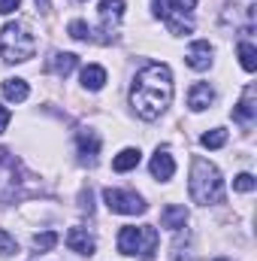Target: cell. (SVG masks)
I'll use <instances>...</instances> for the list:
<instances>
[{
    "instance_id": "1",
    "label": "cell",
    "mask_w": 257,
    "mask_h": 261,
    "mask_svg": "<svg viewBox=\"0 0 257 261\" xmlns=\"http://www.w3.org/2000/svg\"><path fill=\"white\" fill-rule=\"evenodd\" d=\"M173 103V73L167 64H145L130 85V107L139 119L154 122Z\"/></svg>"
},
{
    "instance_id": "2",
    "label": "cell",
    "mask_w": 257,
    "mask_h": 261,
    "mask_svg": "<svg viewBox=\"0 0 257 261\" xmlns=\"http://www.w3.org/2000/svg\"><path fill=\"white\" fill-rule=\"evenodd\" d=\"M37 52V37L30 34V28L24 21H9L0 31V58L6 64H21L30 61Z\"/></svg>"
},
{
    "instance_id": "3",
    "label": "cell",
    "mask_w": 257,
    "mask_h": 261,
    "mask_svg": "<svg viewBox=\"0 0 257 261\" xmlns=\"http://www.w3.org/2000/svg\"><path fill=\"white\" fill-rule=\"evenodd\" d=\"M191 197L197 203H203V206L218 203L224 197L221 170L215 164H209L206 158H194V164H191Z\"/></svg>"
},
{
    "instance_id": "4",
    "label": "cell",
    "mask_w": 257,
    "mask_h": 261,
    "mask_svg": "<svg viewBox=\"0 0 257 261\" xmlns=\"http://www.w3.org/2000/svg\"><path fill=\"white\" fill-rule=\"evenodd\" d=\"M157 243H160V237H157V228H151V225H142V228L127 225L118 234V252L121 255H133V258H142V261H148L157 252Z\"/></svg>"
},
{
    "instance_id": "5",
    "label": "cell",
    "mask_w": 257,
    "mask_h": 261,
    "mask_svg": "<svg viewBox=\"0 0 257 261\" xmlns=\"http://www.w3.org/2000/svg\"><path fill=\"white\" fill-rule=\"evenodd\" d=\"M197 0H154V15L164 18V24L173 34H191V21L185 15H191Z\"/></svg>"
},
{
    "instance_id": "6",
    "label": "cell",
    "mask_w": 257,
    "mask_h": 261,
    "mask_svg": "<svg viewBox=\"0 0 257 261\" xmlns=\"http://www.w3.org/2000/svg\"><path fill=\"white\" fill-rule=\"evenodd\" d=\"M224 24L239 34H254L257 24V0H230L224 9Z\"/></svg>"
},
{
    "instance_id": "7",
    "label": "cell",
    "mask_w": 257,
    "mask_h": 261,
    "mask_svg": "<svg viewBox=\"0 0 257 261\" xmlns=\"http://www.w3.org/2000/svg\"><path fill=\"white\" fill-rule=\"evenodd\" d=\"M103 200L112 213H121V216H139L145 213V200L136 195V192H121V189H106L103 192Z\"/></svg>"
},
{
    "instance_id": "8",
    "label": "cell",
    "mask_w": 257,
    "mask_h": 261,
    "mask_svg": "<svg viewBox=\"0 0 257 261\" xmlns=\"http://www.w3.org/2000/svg\"><path fill=\"white\" fill-rule=\"evenodd\" d=\"M233 119H236L242 128H251V125H254V119H257V91H254V85H248V88L242 91V100L236 103Z\"/></svg>"
},
{
    "instance_id": "9",
    "label": "cell",
    "mask_w": 257,
    "mask_h": 261,
    "mask_svg": "<svg viewBox=\"0 0 257 261\" xmlns=\"http://www.w3.org/2000/svg\"><path fill=\"white\" fill-rule=\"evenodd\" d=\"M212 100H215V88H212L209 82H197V85H191V91H188V107H191L194 113L209 110Z\"/></svg>"
},
{
    "instance_id": "10",
    "label": "cell",
    "mask_w": 257,
    "mask_h": 261,
    "mask_svg": "<svg viewBox=\"0 0 257 261\" xmlns=\"http://www.w3.org/2000/svg\"><path fill=\"white\" fill-rule=\"evenodd\" d=\"M185 61H188V67H191V70H209V67H212V46H209L206 40H197V43H191V49H188Z\"/></svg>"
},
{
    "instance_id": "11",
    "label": "cell",
    "mask_w": 257,
    "mask_h": 261,
    "mask_svg": "<svg viewBox=\"0 0 257 261\" xmlns=\"http://www.w3.org/2000/svg\"><path fill=\"white\" fill-rule=\"evenodd\" d=\"M76 146H79L82 161H88V164H94V161H97V155H100V137H97L94 130H79Z\"/></svg>"
},
{
    "instance_id": "12",
    "label": "cell",
    "mask_w": 257,
    "mask_h": 261,
    "mask_svg": "<svg viewBox=\"0 0 257 261\" xmlns=\"http://www.w3.org/2000/svg\"><path fill=\"white\" fill-rule=\"evenodd\" d=\"M67 246L79 255H94V237L88 234V228H70L67 231Z\"/></svg>"
},
{
    "instance_id": "13",
    "label": "cell",
    "mask_w": 257,
    "mask_h": 261,
    "mask_svg": "<svg viewBox=\"0 0 257 261\" xmlns=\"http://www.w3.org/2000/svg\"><path fill=\"white\" fill-rule=\"evenodd\" d=\"M121 15H124V0H100V21H103L106 31L115 34Z\"/></svg>"
},
{
    "instance_id": "14",
    "label": "cell",
    "mask_w": 257,
    "mask_h": 261,
    "mask_svg": "<svg viewBox=\"0 0 257 261\" xmlns=\"http://www.w3.org/2000/svg\"><path fill=\"white\" fill-rule=\"evenodd\" d=\"M148 170H151V176H154V179L167 182V179H173V173H176V161H173V155H170V152H160V149H157V155L151 158Z\"/></svg>"
},
{
    "instance_id": "15",
    "label": "cell",
    "mask_w": 257,
    "mask_h": 261,
    "mask_svg": "<svg viewBox=\"0 0 257 261\" xmlns=\"http://www.w3.org/2000/svg\"><path fill=\"white\" fill-rule=\"evenodd\" d=\"M79 64V58L73 55V52H55L49 61H46V70L49 73H55V76H70L73 70Z\"/></svg>"
},
{
    "instance_id": "16",
    "label": "cell",
    "mask_w": 257,
    "mask_h": 261,
    "mask_svg": "<svg viewBox=\"0 0 257 261\" xmlns=\"http://www.w3.org/2000/svg\"><path fill=\"white\" fill-rule=\"evenodd\" d=\"M185 222H188V210H185V206L170 203V206L160 210V225H164V228H170V231H182Z\"/></svg>"
},
{
    "instance_id": "17",
    "label": "cell",
    "mask_w": 257,
    "mask_h": 261,
    "mask_svg": "<svg viewBox=\"0 0 257 261\" xmlns=\"http://www.w3.org/2000/svg\"><path fill=\"white\" fill-rule=\"evenodd\" d=\"M27 94H30V88H27V82H24V79H18V76L3 79V97H6V100L21 103V100H27Z\"/></svg>"
},
{
    "instance_id": "18",
    "label": "cell",
    "mask_w": 257,
    "mask_h": 261,
    "mask_svg": "<svg viewBox=\"0 0 257 261\" xmlns=\"http://www.w3.org/2000/svg\"><path fill=\"white\" fill-rule=\"evenodd\" d=\"M82 85H85L88 91H100V88L106 85V70L100 64H88L82 70Z\"/></svg>"
},
{
    "instance_id": "19",
    "label": "cell",
    "mask_w": 257,
    "mask_h": 261,
    "mask_svg": "<svg viewBox=\"0 0 257 261\" xmlns=\"http://www.w3.org/2000/svg\"><path fill=\"white\" fill-rule=\"evenodd\" d=\"M139 164V149H121L115 158H112V170H118V173H127Z\"/></svg>"
},
{
    "instance_id": "20",
    "label": "cell",
    "mask_w": 257,
    "mask_h": 261,
    "mask_svg": "<svg viewBox=\"0 0 257 261\" xmlns=\"http://www.w3.org/2000/svg\"><path fill=\"white\" fill-rule=\"evenodd\" d=\"M236 52H239V64H242V70L254 73V70H257V49H254V46H251L248 40H242Z\"/></svg>"
},
{
    "instance_id": "21",
    "label": "cell",
    "mask_w": 257,
    "mask_h": 261,
    "mask_svg": "<svg viewBox=\"0 0 257 261\" xmlns=\"http://www.w3.org/2000/svg\"><path fill=\"white\" fill-rule=\"evenodd\" d=\"M200 143H203L206 149H221V146L227 143V130H224V128H212L209 134H203V137H200Z\"/></svg>"
},
{
    "instance_id": "22",
    "label": "cell",
    "mask_w": 257,
    "mask_h": 261,
    "mask_svg": "<svg viewBox=\"0 0 257 261\" xmlns=\"http://www.w3.org/2000/svg\"><path fill=\"white\" fill-rule=\"evenodd\" d=\"M55 246H58V234H55V231H43V234L34 237V249H37V252H49V249H55Z\"/></svg>"
},
{
    "instance_id": "23",
    "label": "cell",
    "mask_w": 257,
    "mask_h": 261,
    "mask_svg": "<svg viewBox=\"0 0 257 261\" xmlns=\"http://www.w3.org/2000/svg\"><path fill=\"white\" fill-rule=\"evenodd\" d=\"M67 31H70V37H73V40H94L91 28H88L85 21H79V18H76V21H70V28H67Z\"/></svg>"
},
{
    "instance_id": "24",
    "label": "cell",
    "mask_w": 257,
    "mask_h": 261,
    "mask_svg": "<svg viewBox=\"0 0 257 261\" xmlns=\"http://www.w3.org/2000/svg\"><path fill=\"white\" fill-rule=\"evenodd\" d=\"M15 252H18V243L9 237V231H3V228H0V258L15 255Z\"/></svg>"
},
{
    "instance_id": "25",
    "label": "cell",
    "mask_w": 257,
    "mask_h": 261,
    "mask_svg": "<svg viewBox=\"0 0 257 261\" xmlns=\"http://www.w3.org/2000/svg\"><path fill=\"white\" fill-rule=\"evenodd\" d=\"M254 176H251V173H239V176H236V179H233V189H236V192H254Z\"/></svg>"
},
{
    "instance_id": "26",
    "label": "cell",
    "mask_w": 257,
    "mask_h": 261,
    "mask_svg": "<svg viewBox=\"0 0 257 261\" xmlns=\"http://www.w3.org/2000/svg\"><path fill=\"white\" fill-rule=\"evenodd\" d=\"M21 6V0H0V15H12Z\"/></svg>"
},
{
    "instance_id": "27",
    "label": "cell",
    "mask_w": 257,
    "mask_h": 261,
    "mask_svg": "<svg viewBox=\"0 0 257 261\" xmlns=\"http://www.w3.org/2000/svg\"><path fill=\"white\" fill-rule=\"evenodd\" d=\"M9 119H12V116H9V110H6V107L0 103V134L6 130V125H9Z\"/></svg>"
},
{
    "instance_id": "28",
    "label": "cell",
    "mask_w": 257,
    "mask_h": 261,
    "mask_svg": "<svg viewBox=\"0 0 257 261\" xmlns=\"http://www.w3.org/2000/svg\"><path fill=\"white\" fill-rule=\"evenodd\" d=\"M37 6H40L43 12H49V0H37Z\"/></svg>"
},
{
    "instance_id": "29",
    "label": "cell",
    "mask_w": 257,
    "mask_h": 261,
    "mask_svg": "<svg viewBox=\"0 0 257 261\" xmlns=\"http://www.w3.org/2000/svg\"><path fill=\"white\" fill-rule=\"evenodd\" d=\"M76 3H88V0H76Z\"/></svg>"
},
{
    "instance_id": "30",
    "label": "cell",
    "mask_w": 257,
    "mask_h": 261,
    "mask_svg": "<svg viewBox=\"0 0 257 261\" xmlns=\"http://www.w3.org/2000/svg\"><path fill=\"white\" fill-rule=\"evenodd\" d=\"M215 261H227V258H215Z\"/></svg>"
}]
</instances>
